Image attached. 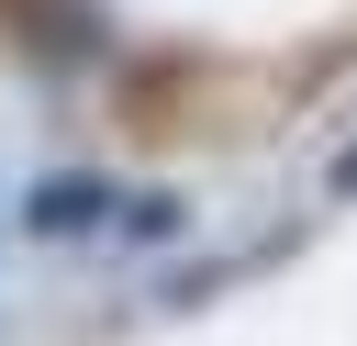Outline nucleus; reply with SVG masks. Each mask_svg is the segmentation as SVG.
I'll return each mask as SVG.
<instances>
[{"label":"nucleus","instance_id":"3","mask_svg":"<svg viewBox=\"0 0 357 346\" xmlns=\"http://www.w3.org/2000/svg\"><path fill=\"white\" fill-rule=\"evenodd\" d=\"M335 201H357V145H346V156H335Z\"/></svg>","mask_w":357,"mask_h":346},{"label":"nucleus","instance_id":"2","mask_svg":"<svg viewBox=\"0 0 357 346\" xmlns=\"http://www.w3.org/2000/svg\"><path fill=\"white\" fill-rule=\"evenodd\" d=\"M123 234H145V246H156V234H178V201H167V190H145V201H123Z\"/></svg>","mask_w":357,"mask_h":346},{"label":"nucleus","instance_id":"1","mask_svg":"<svg viewBox=\"0 0 357 346\" xmlns=\"http://www.w3.org/2000/svg\"><path fill=\"white\" fill-rule=\"evenodd\" d=\"M112 212H123V201H112V179H89V167L22 190V234H89V223H112Z\"/></svg>","mask_w":357,"mask_h":346}]
</instances>
